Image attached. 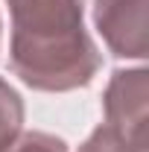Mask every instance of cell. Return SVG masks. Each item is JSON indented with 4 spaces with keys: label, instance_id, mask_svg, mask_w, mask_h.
Instances as JSON below:
<instances>
[{
    "label": "cell",
    "instance_id": "6da1fadb",
    "mask_svg": "<svg viewBox=\"0 0 149 152\" xmlns=\"http://www.w3.org/2000/svg\"><path fill=\"white\" fill-rule=\"evenodd\" d=\"M12 12L9 67L35 91H76L99 70V50L82 23V0H6Z\"/></svg>",
    "mask_w": 149,
    "mask_h": 152
},
{
    "label": "cell",
    "instance_id": "7a4b0ae2",
    "mask_svg": "<svg viewBox=\"0 0 149 152\" xmlns=\"http://www.w3.org/2000/svg\"><path fill=\"white\" fill-rule=\"evenodd\" d=\"M146 96L149 73L143 67H134V70H114L102 99L105 126L143 152H146Z\"/></svg>",
    "mask_w": 149,
    "mask_h": 152
},
{
    "label": "cell",
    "instance_id": "3957f363",
    "mask_svg": "<svg viewBox=\"0 0 149 152\" xmlns=\"http://www.w3.org/2000/svg\"><path fill=\"white\" fill-rule=\"evenodd\" d=\"M149 0H93V23L117 58H146Z\"/></svg>",
    "mask_w": 149,
    "mask_h": 152
},
{
    "label": "cell",
    "instance_id": "277c9868",
    "mask_svg": "<svg viewBox=\"0 0 149 152\" xmlns=\"http://www.w3.org/2000/svg\"><path fill=\"white\" fill-rule=\"evenodd\" d=\"M20 126H23V99L6 79H0V152H9V146L20 134Z\"/></svg>",
    "mask_w": 149,
    "mask_h": 152
},
{
    "label": "cell",
    "instance_id": "5b68a950",
    "mask_svg": "<svg viewBox=\"0 0 149 152\" xmlns=\"http://www.w3.org/2000/svg\"><path fill=\"white\" fill-rule=\"evenodd\" d=\"M79 152H143V149H134V146L126 143L114 129H108V126L102 123V126H96L91 132V137L79 146Z\"/></svg>",
    "mask_w": 149,
    "mask_h": 152
},
{
    "label": "cell",
    "instance_id": "8992f818",
    "mask_svg": "<svg viewBox=\"0 0 149 152\" xmlns=\"http://www.w3.org/2000/svg\"><path fill=\"white\" fill-rule=\"evenodd\" d=\"M9 152H67V143L47 132H26L18 134V140L9 146Z\"/></svg>",
    "mask_w": 149,
    "mask_h": 152
}]
</instances>
